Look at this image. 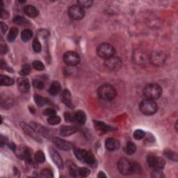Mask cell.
Here are the masks:
<instances>
[{
  "label": "cell",
  "mask_w": 178,
  "mask_h": 178,
  "mask_svg": "<svg viewBox=\"0 0 178 178\" xmlns=\"http://www.w3.org/2000/svg\"><path fill=\"white\" fill-rule=\"evenodd\" d=\"M95 157H94L93 154L91 152H86V153L85 154L84 159H83V161L86 162V164H93L95 163Z\"/></svg>",
  "instance_id": "28"
},
{
  "label": "cell",
  "mask_w": 178,
  "mask_h": 178,
  "mask_svg": "<svg viewBox=\"0 0 178 178\" xmlns=\"http://www.w3.org/2000/svg\"><path fill=\"white\" fill-rule=\"evenodd\" d=\"M123 61L119 57H113L105 59V65L106 68L111 70H118L122 67Z\"/></svg>",
  "instance_id": "9"
},
{
  "label": "cell",
  "mask_w": 178,
  "mask_h": 178,
  "mask_svg": "<svg viewBox=\"0 0 178 178\" xmlns=\"http://www.w3.org/2000/svg\"><path fill=\"white\" fill-rule=\"evenodd\" d=\"M8 47L6 46V44L4 43V42L2 41L1 43H0V51H1V54H6L7 52H8Z\"/></svg>",
  "instance_id": "46"
},
{
  "label": "cell",
  "mask_w": 178,
  "mask_h": 178,
  "mask_svg": "<svg viewBox=\"0 0 178 178\" xmlns=\"http://www.w3.org/2000/svg\"><path fill=\"white\" fill-rule=\"evenodd\" d=\"M35 159L38 163H43L45 160L44 153L42 151H38L35 154Z\"/></svg>",
  "instance_id": "38"
},
{
  "label": "cell",
  "mask_w": 178,
  "mask_h": 178,
  "mask_svg": "<svg viewBox=\"0 0 178 178\" xmlns=\"http://www.w3.org/2000/svg\"><path fill=\"white\" fill-rule=\"evenodd\" d=\"M147 162L150 167L154 169H162L166 164V161L161 157L150 155L147 158Z\"/></svg>",
  "instance_id": "6"
},
{
  "label": "cell",
  "mask_w": 178,
  "mask_h": 178,
  "mask_svg": "<svg viewBox=\"0 0 178 178\" xmlns=\"http://www.w3.org/2000/svg\"><path fill=\"white\" fill-rule=\"evenodd\" d=\"M86 150H81V149H75V154L77 158L80 160V161H83V159H84L85 154L86 153Z\"/></svg>",
  "instance_id": "31"
},
{
  "label": "cell",
  "mask_w": 178,
  "mask_h": 178,
  "mask_svg": "<svg viewBox=\"0 0 178 178\" xmlns=\"http://www.w3.org/2000/svg\"><path fill=\"white\" fill-rule=\"evenodd\" d=\"M94 125H95L96 129H97V130L100 132H102V133H105V132L111 130V129L110 127L106 125V124L102 123V122H98V121L94 122Z\"/></svg>",
  "instance_id": "21"
},
{
  "label": "cell",
  "mask_w": 178,
  "mask_h": 178,
  "mask_svg": "<svg viewBox=\"0 0 178 178\" xmlns=\"http://www.w3.org/2000/svg\"><path fill=\"white\" fill-rule=\"evenodd\" d=\"M56 111L54 109H53L52 108H47L46 109H45L44 111H43V114L45 116H54L56 115Z\"/></svg>",
  "instance_id": "45"
},
{
  "label": "cell",
  "mask_w": 178,
  "mask_h": 178,
  "mask_svg": "<svg viewBox=\"0 0 178 178\" xmlns=\"http://www.w3.org/2000/svg\"><path fill=\"white\" fill-rule=\"evenodd\" d=\"M17 34H18V29L16 27H12L9 31L7 39L9 42H13L17 36Z\"/></svg>",
  "instance_id": "24"
},
{
  "label": "cell",
  "mask_w": 178,
  "mask_h": 178,
  "mask_svg": "<svg viewBox=\"0 0 178 178\" xmlns=\"http://www.w3.org/2000/svg\"><path fill=\"white\" fill-rule=\"evenodd\" d=\"M47 122L48 123L51 124V125H57V124L60 123L61 118L57 115L50 116L49 118H47Z\"/></svg>",
  "instance_id": "30"
},
{
  "label": "cell",
  "mask_w": 178,
  "mask_h": 178,
  "mask_svg": "<svg viewBox=\"0 0 178 178\" xmlns=\"http://www.w3.org/2000/svg\"><path fill=\"white\" fill-rule=\"evenodd\" d=\"M105 147L109 151H115L120 147V142L115 138H108L105 141Z\"/></svg>",
  "instance_id": "15"
},
{
  "label": "cell",
  "mask_w": 178,
  "mask_h": 178,
  "mask_svg": "<svg viewBox=\"0 0 178 178\" xmlns=\"http://www.w3.org/2000/svg\"><path fill=\"white\" fill-rule=\"evenodd\" d=\"M150 61L153 65L160 66L166 61V55L161 51H155L150 57Z\"/></svg>",
  "instance_id": "10"
},
{
  "label": "cell",
  "mask_w": 178,
  "mask_h": 178,
  "mask_svg": "<svg viewBox=\"0 0 178 178\" xmlns=\"http://www.w3.org/2000/svg\"><path fill=\"white\" fill-rule=\"evenodd\" d=\"M63 61L67 65L75 66L80 62V57L75 52H67L63 55Z\"/></svg>",
  "instance_id": "7"
},
{
  "label": "cell",
  "mask_w": 178,
  "mask_h": 178,
  "mask_svg": "<svg viewBox=\"0 0 178 178\" xmlns=\"http://www.w3.org/2000/svg\"><path fill=\"white\" fill-rule=\"evenodd\" d=\"M73 121L77 122L78 124H83L86 121V113L83 111L79 110L73 114Z\"/></svg>",
  "instance_id": "16"
},
{
  "label": "cell",
  "mask_w": 178,
  "mask_h": 178,
  "mask_svg": "<svg viewBox=\"0 0 178 178\" xmlns=\"http://www.w3.org/2000/svg\"><path fill=\"white\" fill-rule=\"evenodd\" d=\"M118 169L122 175H127L132 172V163L126 158H121L118 162Z\"/></svg>",
  "instance_id": "8"
},
{
  "label": "cell",
  "mask_w": 178,
  "mask_h": 178,
  "mask_svg": "<svg viewBox=\"0 0 178 178\" xmlns=\"http://www.w3.org/2000/svg\"><path fill=\"white\" fill-rule=\"evenodd\" d=\"M39 32H40V35H42L43 38L46 37L47 35H48V34H49V33H48V32L46 31V30H40Z\"/></svg>",
  "instance_id": "49"
},
{
  "label": "cell",
  "mask_w": 178,
  "mask_h": 178,
  "mask_svg": "<svg viewBox=\"0 0 178 178\" xmlns=\"http://www.w3.org/2000/svg\"><path fill=\"white\" fill-rule=\"evenodd\" d=\"M8 30V26L6 24H4V22H1V31L2 32V34H4L5 33L7 32Z\"/></svg>",
  "instance_id": "47"
},
{
  "label": "cell",
  "mask_w": 178,
  "mask_h": 178,
  "mask_svg": "<svg viewBox=\"0 0 178 178\" xmlns=\"http://www.w3.org/2000/svg\"><path fill=\"white\" fill-rule=\"evenodd\" d=\"M0 141H1V146H4V145H6V143L7 142V140L6 139V137H4L3 136H1V139H0Z\"/></svg>",
  "instance_id": "48"
},
{
  "label": "cell",
  "mask_w": 178,
  "mask_h": 178,
  "mask_svg": "<svg viewBox=\"0 0 178 178\" xmlns=\"http://www.w3.org/2000/svg\"><path fill=\"white\" fill-rule=\"evenodd\" d=\"M33 86H34L35 88L39 89V90H42V89L44 88V83H43V81L40 80H37V79L33 80Z\"/></svg>",
  "instance_id": "43"
},
{
  "label": "cell",
  "mask_w": 178,
  "mask_h": 178,
  "mask_svg": "<svg viewBox=\"0 0 178 178\" xmlns=\"http://www.w3.org/2000/svg\"><path fill=\"white\" fill-rule=\"evenodd\" d=\"M61 91V86L57 81H54L52 83L49 88V93L52 95H57Z\"/></svg>",
  "instance_id": "20"
},
{
  "label": "cell",
  "mask_w": 178,
  "mask_h": 178,
  "mask_svg": "<svg viewBox=\"0 0 178 178\" xmlns=\"http://www.w3.org/2000/svg\"><path fill=\"white\" fill-rule=\"evenodd\" d=\"M31 72V67H30L29 64H24L22 66V69L20 70V75L23 76H27Z\"/></svg>",
  "instance_id": "33"
},
{
  "label": "cell",
  "mask_w": 178,
  "mask_h": 178,
  "mask_svg": "<svg viewBox=\"0 0 178 178\" xmlns=\"http://www.w3.org/2000/svg\"><path fill=\"white\" fill-rule=\"evenodd\" d=\"M163 175V172L161 169H154L152 172V177L154 178H161Z\"/></svg>",
  "instance_id": "44"
},
{
  "label": "cell",
  "mask_w": 178,
  "mask_h": 178,
  "mask_svg": "<svg viewBox=\"0 0 178 178\" xmlns=\"http://www.w3.org/2000/svg\"><path fill=\"white\" fill-rule=\"evenodd\" d=\"M40 177L52 178L53 177V172L50 169H43L42 171L40 172Z\"/></svg>",
  "instance_id": "40"
},
{
  "label": "cell",
  "mask_w": 178,
  "mask_h": 178,
  "mask_svg": "<svg viewBox=\"0 0 178 178\" xmlns=\"http://www.w3.org/2000/svg\"><path fill=\"white\" fill-rule=\"evenodd\" d=\"M77 129L75 127L72 126H63L60 129V134L62 136H69L74 134Z\"/></svg>",
  "instance_id": "18"
},
{
  "label": "cell",
  "mask_w": 178,
  "mask_h": 178,
  "mask_svg": "<svg viewBox=\"0 0 178 178\" xmlns=\"http://www.w3.org/2000/svg\"><path fill=\"white\" fill-rule=\"evenodd\" d=\"M33 67H34V69L39 71H42L45 69V65L43 63L39 60H35L34 61V62L32 63Z\"/></svg>",
  "instance_id": "35"
},
{
  "label": "cell",
  "mask_w": 178,
  "mask_h": 178,
  "mask_svg": "<svg viewBox=\"0 0 178 178\" xmlns=\"http://www.w3.org/2000/svg\"><path fill=\"white\" fill-rule=\"evenodd\" d=\"M139 109L145 115L151 116L157 111V105L154 100L146 99L140 103Z\"/></svg>",
  "instance_id": "3"
},
{
  "label": "cell",
  "mask_w": 178,
  "mask_h": 178,
  "mask_svg": "<svg viewBox=\"0 0 178 178\" xmlns=\"http://www.w3.org/2000/svg\"><path fill=\"white\" fill-rule=\"evenodd\" d=\"M136 150V147L135 146V144L132 142H128L126 145L125 147V151L126 153L128 154H133L134 153H135V152Z\"/></svg>",
  "instance_id": "29"
},
{
  "label": "cell",
  "mask_w": 178,
  "mask_h": 178,
  "mask_svg": "<svg viewBox=\"0 0 178 178\" xmlns=\"http://www.w3.org/2000/svg\"><path fill=\"white\" fill-rule=\"evenodd\" d=\"M116 52L115 48L109 43H102L98 47L97 53L99 57L106 59L114 56Z\"/></svg>",
  "instance_id": "4"
},
{
  "label": "cell",
  "mask_w": 178,
  "mask_h": 178,
  "mask_svg": "<svg viewBox=\"0 0 178 178\" xmlns=\"http://www.w3.org/2000/svg\"><path fill=\"white\" fill-rule=\"evenodd\" d=\"M93 3V2L91 1V0H81V1L77 2V4L79 6L82 7L83 9L89 8V7H91V6H92Z\"/></svg>",
  "instance_id": "34"
},
{
  "label": "cell",
  "mask_w": 178,
  "mask_h": 178,
  "mask_svg": "<svg viewBox=\"0 0 178 178\" xmlns=\"http://www.w3.org/2000/svg\"><path fill=\"white\" fill-rule=\"evenodd\" d=\"M13 22L19 25H24L27 24V20L24 18V17L20 16H17L14 17L13 19Z\"/></svg>",
  "instance_id": "37"
},
{
  "label": "cell",
  "mask_w": 178,
  "mask_h": 178,
  "mask_svg": "<svg viewBox=\"0 0 178 178\" xmlns=\"http://www.w3.org/2000/svg\"><path fill=\"white\" fill-rule=\"evenodd\" d=\"M162 94V88L159 84L151 83L145 86L143 89V95L146 99L155 100L160 98Z\"/></svg>",
  "instance_id": "1"
},
{
  "label": "cell",
  "mask_w": 178,
  "mask_h": 178,
  "mask_svg": "<svg viewBox=\"0 0 178 178\" xmlns=\"http://www.w3.org/2000/svg\"><path fill=\"white\" fill-rule=\"evenodd\" d=\"M90 170L87 169H85V168H81V169H79L78 170V175L81 177H88L89 175H90Z\"/></svg>",
  "instance_id": "42"
},
{
  "label": "cell",
  "mask_w": 178,
  "mask_h": 178,
  "mask_svg": "<svg viewBox=\"0 0 178 178\" xmlns=\"http://www.w3.org/2000/svg\"><path fill=\"white\" fill-rule=\"evenodd\" d=\"M61 99L63 102L65 104V105L68 106L69 108H72L73 105L72 103V98H71V95L70 91L65 89L63 91L62 95H61Z\"/></svg>",
  "instance_id": "17"
},
{
  "label": "cell",
  "mask_w": 178,
  "mask_h": 178,
  "mask_svg": "<svg viewBox=\"0 0 178 178\" xmlns=\"http://www.w3.org/2000/svg\"><path fill=\"white\" fill-rule=\"evenodd\" d=\"M99 98L105 101H111L115 98L116 91L115 88L110 84H102L98 90Z\"/></svg>",
  "instance_id": "2"
},
{
  "label": "cell",
  "mask_w": 178,
  "mask_h": 178,
  "mask_svg": "<svg viewBox=\"0 0 178 178\" xmlns=\"http://www.w3.org/2000/svg\"><path fill=\"white\" fill-rule=\"evenodd\" d=\"M17 86L20 92L26 93L29 92L30 89V83L28 79L25 77H20L17 80Z\"/></svg>",
  "instance_id": "13"
},
{
  "label": "cell",
  "mask_w": 178,
  "mask_h": 178,
  "mask_svg": "<svg viewBox=\"0 0 178 178\" xmlns=\"http://www.w3.org/2000/svg\"><path fill=\"white\" fill-rule=\"evenodd\" d=\"M165 154H166V157H169L170 159L173 160L175 161H177V154L176 152L170 150H166L165 151Z\"/></svg>",
  "instance_id": "41"
},
{
  "label": "cell",
  "mask_w": 178,
  "mask_h": 178,
  "mask_svg": "<svg viewBox=\"0 0 178 178\" xmlns=\"http://www.w3.org/2000/svg\"><path fill=\"white\" fill-rule=\"evenodd\" d=\"M0 83L2 86H11L14 83L13 79L9 77L7 75H1L0 76Z\"/></svg>",
  "instance_id": "22"
},
{
  "label": "cell",
  "mask_w": 178,
  "mask_h": 178,
  "mask_svg": "<svg viewBox=\"0 0 178 178\" xmlns=\"http://www.w3.org/2000/svg\"><path fill=\"white\" fill-rule=\"evenodd\" d=\"M134 138L136 140H141L143 139L145 136H146V133L141 129H136V130L134 132Z\"/></svg>",
  "instance_id": "39"
},
{
  "label": "cell",
  "mask_w": 178,
  "mask_h": 178,
  "mask_svg": "<svg viewBox=\"0 0 178 178\" xmlns=\"http://www.w3.org/2000/svg\"><path fill=\"white\" fill-rule=\"evenodd\" d=\"M24 11L27 16L33 17V18L39 16V11H38L35 7L32 6V5H28V6H25L24 9Z\"/></svg>",
  "instance_id": "19"
},
{
  "label": "cell",
  "mask_w": 178,
  "mask_h": 178,
  "mask_svg": "<svg viewBox=\"0 0 178 178\" xmlns=\"http://www.w3.org/2000/svg\"><path fill=\"white\" fill-rule=\"evenodd\" d=\"M98 177H100V178H105L106 177V175L105 174V172H103L102 171H101L99 172L98 174Z\"/></svg>",
  "instance_id": "50"
},
{
  "label": "cell",
  "mask_w": 178,
  "mask_h": 178,
  "mask_svg": "<svg viewBox=\"0 0 178 178\" xmlns=\"http://www.w3.org/2000/svg\"><path fill=\"white\" fill-rule=\"evenodd\" d=\"M20 125H21L22 130L24 131V132L27 134V135L29 136L31 138L35 140V141L40 142L41 141V139L40 138L39 133L35 130L34 128H32V127L25 123H22L20 124Z\"/></svg>",
  "instance_id": "11"
},
{
  "label": "cell",
  "mask_w": 178,
  "mask_h": 178,
  "mask_svg": "<svg viewBox=\"0 0 178 178\" xmlns=\"http://www.w3.org/2000/svg\"><path fill=\"white\" fill-rule=\"evenodd\" d=\"M53 143L58 149L61 150L63 151H69L71 148L70 144L68 142L58 138V137H55L53 139Z\"/></svg>",
  "instance_id": "14"
},
{
  "label": "cell",
  "mask_w": 178,
  "mask_h": 178,
  "mask_svg": "<svg viewBox=\"0 0 178 178\" xmlns=\"http://www.w3.org/2000/svg\"><path fill=\"white\" fill-rule=\"evenodd\" d=\"M49 153L50 154L51 158H52V161H54V164L59 168V169H63V161L60 156L59 153L57 151H56L54 148L50 147L49 149Z\"/></svg>",
  "instance_id": "12"
},
{
  "label": "cell",
  "mask_w": 178,
  "mask_h": 178,
  "mask_svg": "<svg viewBox=\"0 0 178 178\" xmlns=\"http://www.w3.org/2000/svg\"><path fill=\"white\" fill-rule=\"evenodd\" d=\"M13 100L11 98L6 97V95H2L1 97V105L4 108H7L8 106H11L12 105Z\"/></svg>",
  "instance_id": "27"
},
{
  "label": "cell",
  "mask_w": 178,
  "mask_h": 178,
  "mask_svg": "<svg viewBox=\"0 0 178 178\" xmlns=\"http://www.w3.org/2000/svg\"><path fill=\"white\" fill-rule=\"evenodd\" d=\"M34 100L36 105L39 106H43L47 105V100L45 98L43 97V96L35 94L34 95Z\"/></svg>",
  "instance_id": "25"
},
{
  "label": "cell",
  "mask_w": 178,
  "mask_h": 178,
  "mask_svg": "<svg viewBox=\"0 0 178 178\" xmlns=\"http://www.w3.org/2000/svg\"><path fill=\"white\" fill-rule=\"evenodd\" d=\"M78 170L79 168L75 164H71L69 166V171L71 176L77 177L78 176Z\"/></svg>",
  "instance_id": "36"
},
{
  "label": "cell",
  "mask_w": 178,
  "mask_h": 178,
  "mask_svg": "<svg viewBox=\"0 0 178 178\" xmlns=\"http://www.w3.org/2000/svg\"><path fill=\"white\" fill-rule=\"evenodd\" d=\"M134 60H135V62H136L139 64H141V63H146L147 57L146 54H144L143 53H142L141 52H136L135 54H134Z\"/></svg>",
  "instance_id": "23"
},
{
  "label": "cell",
  "mask_w": 178,
  "mask_h": 178,
  "mask_svg": "<svg viewBox=\"0 0 178 178\" xmlns=\"http://www.w3.org/2000/svg\"><path fill=\"white\" fill-rule=\"evenodd\" d=\"M32 47H33V50H34L35 52L39 53L40 52V51H41V49H42L41 44H40L39 40L37 38H35L34 41H33Z\"/></svg>",
  "instance_id": "32"
},
{
  "label": "cell",
  "mask_w": 178,
  "mask_h": 178,
  "mask_svg": "<svg viewBox=\"0 0 178 178\" xmlns=\"http://www.w3.org/2000/svg\"><path fill=\"white\" fill-rule=\"evenodd\" d=\"M33 36V32L32 30L30 29H24L22 31L21 34L22 40L24 42H28L29 40L32 39Z\"/></svg>",
  "instance_id": "26"
},
{
  "label": "cell",
  "mask_w": 178,
  "mask_h": 178,
  "mask_svg": "<svg viewBox=\"0 0 178 178\" xmlns=\"http://www.w3.org/2000/svg\"><path fill=\"white\" fill-rule=\"evenodd\" d=\"M68 15L70 18L75 20H79L83 18L85 16L84 9L79 5H72L68 9Z\"/></svg>",
  "instance_id": "5"
}]
</instances>
